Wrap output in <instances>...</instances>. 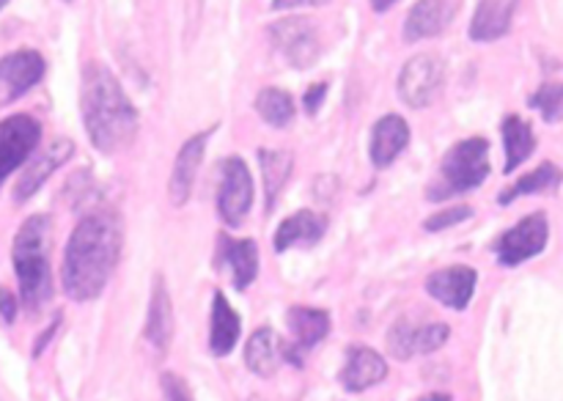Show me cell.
Segmentation results:
<instances>
[{
	"label": "cell",
	"mask_w": 563,
	"mask_h": 401,
	"mask_svg": "<svg viewBox=\"0 0 563 401\" xmlns=\"http://www.w3.org/2000/svg\"><path fill=\"white\" fill-rule=\"evenodd\" d=\"M159 388H163L165 401H192L190 385H187L179 374L165 371L163 379H159Z\"/></svg>",
	"instance_id": "obj_32"
},
{
	"label": "cell",
	"mask_w": 563,
	"mask_h": 401,
	"mask_svg": "<svg viewBox=\"0 0 563 401\" xmlns=\"http://www.w3.org/2000/svg\"><path fill=\"white\" fill-rule=\"evenodd\" d=\"M471 214H473V209L467 207V203H454V207L440 209L438 214H432V218H427V223H423V229H427V231L454 229L456 223H465V220L471 218Z\"/></svg>",
	"instance_id": "obj_31"
},
{
	"label": "cell",
	"mask_w": 563,
	"mask_h": 401,
	"mask_svg": "<svg viewBox=\"0 0 563 401\" xmlns=\"http://www.w3.org/2000/svg\"><path fill=\"white\" fill-rule=\"evenodd\" d=\"M396 0H372V9L374 11H388Z\"/></svg>",
	"instance_id": "obj_37"
},
{
	"label": "cell",
	"mask_w": 563,
	"mask_h": 401,
	"mask_svg": "<svg viewBox=\"0 0 563 401\" xmlns=\"http://www.w3.org/2000/svg\"><path fill=\"white\" fill-rule=\"evenodd\" d=\"M121 256V220L110 209L88 212L71 231L64 253V291L75 302L97 300Z\"/></svg>",
	"instance_id": "obj_1"
},
{
	"label": "cell",
	"mask_w": 563,
	"mask_h": 401,
	"mask_svg": "<svg viewBox=\"0 0 563 401\" xmlns=\"http://www.w3.org/2000/svg\"><path fill=\"white\" fill-rule=\"evenodd\" d=\"M531 108H537L548 124L561 121L563 119V82H544V86L531 97Z\"/></svg>",
	"instance_id": "obj_28"
},
{
	"label": "cell",
	"mask_w": 563,
	"mask_h": 401,
	"mask_svg": "<svg viewBox=\"0 0 563 401\" xmlns=\"http://www.w3.org/2000/svg\"><path fill=\"white\" fill-rule=\"evenodd\" d=\"M44 77V58L36 49H16L0 58V104H9L31 91Z\"/></svg>",
	"instance_id": "obj_10"
},
{
	"label": "cell",
	"mask_w": 563,
	"mask_h": 401,
	"mask_svg": "<svg viewBox=\"0 0 563 401\" xmlns=\"http://www.w3.org/2000/svg\"><path fill=\"white\" fill-rule=\"evenodd\" d=\"M286 360V341L273 327H258L245 344V363L258 377H273Z\"/></svg>",
	"instance_id": "obj_22"
},
{
	"label": "cell",
	"mask_w": 563,
	"mask_h": 401,
	"mask_svg": "<svg viewBox=\"0 0 563 401\" xmlns=\"http://www.w3.org/2000/svg\"><path fill=\"white\" fill-rule=\"evenodd\" d=\"M42 141V124L33 115H9L0 121V187L25 163Z\"/></svg>",
	"instance_id": "obj_9"
},
{
	"label": "cell",
	"mask_w": 563,
	"mask_h": 401,
	"mask_svg": "<svg viewBox=\"0 0 563 401\" xmlns=\"http://www.w3.org/2000/svg\"><path fill=\"white\" fill-rule=\"evenodd\" d=\"M445 80V66L438 55L421 53L405 64L399 75V97L407 108H429Z\"/></svg>",
	"instance_id": "obj_5"
},
{
	"label": "cell",
	"mask_w": 563,
	"mask_h": 401,
	"mask_svg": "<svg viewBox=\"0 0 563 401\" xmlns=\"http://www.w3.org/2000/svg\"><path fill=\"white\" fill-rule=\"evenodd\" d=\"M407 143H410V126H407V121L396 113L383 115L374 124L372 143H368V157H372L374 168H388V165H394V159L405 152Z\"/></svg>",
	"instance_id": "obj_18"
},
{
	"label": "cell",
	"mask_w": 563,
	"mask_h": 401,
	"mask_svg": "<svg viewBox=\"0 0 563 401\" xmlns=\"http://www.w3.org/2000/svg\"><path fill=\"white\" fill-rule=\"evenodd\" d=\"M412 338H416V324L410 319H399V322L390 327L388 335V349L390 355L399 357V360H410L416 352H412Z\"/></svg>",
	"instance_id": "obj_30"
},
{
	"label": "cell",
	"mask_w": 563,
	"mask_h": 401,
	"mask_svg": "<svg viewBox=\"0 0 563 401\" xmlns=\"http://www.w3.org/2000/svg\"><path fill=\"white\" fill-rule=\"evenodd\" d=\"M328 231V220L322 214L311 212V209H302V212H295L291 218H286L284 223L275 231V253H284L295 245H317L319 240Z\"/></svg>",
	"instance_id": "obj_21"
},
{
	"label": "cell",
	"mask_w": 563,
	"mask_h": 401,
	"mask_svg": "<svg viewBox=\"0 0 563 401\" xmlns=\"http://www.w3.org/2000/svg\"><path fill=\"white\" fill-rule=\"evenodd\" d=\"M5 3H9V0H0V9H3V5H5Z\"/></svg>",
	"instance_id": "obj_39"
},
{
	"label": "cell",
	"mask_w": 563,
	"mask_h": 401,
	"mask_svg": "<svg viewBox=\"0 0 563 401\" xmlns=\"http://www.w3.org/2000/svg\"><path fill=\"white\" fill-rule=\"evenodd\" d=\"M207 141L209 132H201V135H192L190 141L179 148V157H176L168 181V196L174 207H185V203L190 201L192 185H196V176L203 163V152H207Z\"/></svg>",
	"instance_id": "obj_15"
},
{
	"label": "cell",
	"mask_w": 563,
	"mask_h": 401,
	"mask_svg": "<svg viewBox=\"0 0 563 401\" xmlns=\"http://www.w3.org/2000/svg\"><path fill=\"white\" fill-rule=\"evenodd\" d=\"M289 330H291V344H286V360L300 366L302 355L319 341L328 338L330 333V313L322 308H291L289 311Z\"/></svg>",
	"instance_id": "obj_11"
},
{
	"label": "cell",
	"mask_w": 563,
	"mask_h": 401,
	"mask_svg": "<svg viewBox=\"0 0 563 401\" xmlns=\"http://www.w3.org/2000/svg\"><path fill=\"white\" fill-rule=\"evenodd\" d=\"M242 333V319L236 316V311L231 308V302L225 300L223 291H214L212 297V322H209V349L212 355L225 357L234 352L236 341Z\"/></svg>",
	"instance_id": "obj_23"
},
{
	"label": "cell",
	"mask_w": 563,
	"mask_h": 401,
	"mask_svg": "<svg viewBox=\"0 0 563 401\" xmlns=\"http://www.w3.org/2000/svg\"><path fill=\"white\" fill-rule=\"evenodd\" d=\"M421 401H451V396L449 393H429V396H423Z\"/></svg>",
	"instance_id": "obj_38"
},
{
	"label": "cell",
	"mask_w": 563,
	"mask_h": 401,
	"mask_svg": "<svg viewBox=\"0 0 563 401\" xmlns=\"http://www.w3.org/2000/svg\"><path fill=\"white\" fill-rule=\"evenodd\" d=\"M324 97H328V82H313V86L306 91V97H302V104H306V113L308 115H317L319 108H322Z\"/></svg>",
	"instance_id": "obj_33"
},
{
	"label": "cell",
	"mask_w": 563,
	"mask_h": 401,
	"mask_svg": "<svg viewBox=\"0 0 563 401\" xmlns=\"http://www.w3.org/2000/svg\"><path fill=\"white\" fill-rule=\"evenodd\" d=\"M269 38L295 69H308L317 64L319 53H322L317 27L306 16H286V20L275 22L269 27Z\"/></svg>",
	"instance_id": "obj_8"
},
{
	"label": "cell",
	"mask_w": 563,
	"mask_h": 401,
	"mask_svg": "<svg viewBox=\"0 0 563 401\" xmlns=\"http://www.w3.org/2000/svg\"><path fill=\"white\" fill-rule=\"evenodd\" d=\"M49 240L53 223L47 214H33L20 225L11 247L14 272L20 280V300L27 311H42L53 297V272H49Z\"/></svg>",
	"instance_id": "obj_3"
},
{
	"label": "cell",
	"mask_w": 563,
	"mask_h": 401,
	"mask_svg": "<svg viewBox=\"0 0 563 401\" xmlns=\"http://www.w3.org/2000/svg\"><path fill=\"white\" fill-rule=\"evenodd\" d=\"M214 267L229 269L236 289H247L258 275V247L253 240H231L229 234L218 236Z\"/></svg>",
	"instance_id": "obj_14"
},
{
	"label": "cell",
	"mask_w": 563,
	"mask_h": 401,
	"mask_svg": "<svg viewBox=\"0 0 563 401\" xmlns=\"http://www.w3.org/2000/svg\"><path fill=\"white\" fill-rule=\"evenodd\" d=\"M454 14L456 0H418L405 20V38L412 44L440 36L451 25Z\"/></svg>",
	"instance_id": "obj_16"
},
{
	"label": "cell",
	"mask_w": 563,
	"mask_h": 401,
	"mask_svg": "<svg viewBox=\"0 0 563 401\" xmlns=\"http://www.w3.org/2000/svg\"><path fill=\"white\" fill-rule=\"evenodd\" d=\"M256 113L275 130H284L295 119V99L284 88H262L256 97Z\"/></svg>",
	"instance_id": "obj_27"
},
{
	"label": "cell",
	"mask_w": 563,
	"mask_h": 401,
	"mask_svg": "<svg viewBox=\"0 0 563 401\" xmlns=\"http://www.w3.org/2000/svg\"><path fill=\"white\" fill-rule=\"evenodd\" d=\"M80 110L88 141L102 154H113L132 143L137 132V110L121 88L119 77L99 60L82 66Z\"/></svg>",
	"instance_id": "obj_2"
},
{
	"label": "cell",
	"mask_w": 563,
	"mask_h": 401,
	"mask_svg": "<svg viewBox=\"0 0 563 401\" xmlns=\"http://www.w3.org/2000/svg\"><path fill=\"white\" fill-rule=\"evenodd\" d=\"M489 176L487 137H465L445 152L438 181L427 190L429 201H445L460 192L476 190Z\"/></svg>",
	"instance_id": "obj_4"
},
{
	"label": "cell",
	"mask_w": 563,
	"mask_h": 401,
	"mask_svg": "<svg viewBox=\"0 0 563 401\" xmlns=\"http://www.w3.org/2000/svg\"><path fill=\"white\" fill-rule=\"evenodd\" d=\"M478 272L473 267H445L438 269L427 278V291L429 297H434L438 302H443L445 308H454V311H465L473 300V291H476Z\"/></svg>",
	"instance_id": "obj_12"
},
{
	"label": "cell",
	"mask_w": 563,
	"mask_h": 401,
	"mask_svg": "<svg viewBox=\"0 0 563 401\" xmlns=\"http://www.w3.org/2000/svg\"><path fill=\"white\" fill-rule=\"evenodd\" d=\"M58 322H60V319H55V322H53V324H49V327H47V330H44V338H38L36 349H33V357H38V355H42L44 344H47V341H49V338H53V335H55V330H58Z\"/></svg>",
	"instance_id": "obj_36"
},
{
	"label": "cell",
	"mask_w": 563,
	"mask_h": 401,
	"mask_svg": "<svg viewBox=\"0 0 563 401\" xmlns=\"http://www.w3.org/2000/svg\"><path fill=\"white\" fill-rule=\"evenodd\" d=\"M388 377V363L379 352L368 349V346H352L346 352V363L341 368V385H344L350 393H361L368 390L372 385L383 382Z\"/></svg>",
	"instance_id": "obj_17"
},
{
	"label": "cell",
	"mask_w": 563,
	"mask_h": 401,
	"mask_svg": "<svg viewBox=\"0 0 563 401\" xmlns=\"http://www.w3.org/2000/svg\"><path fill=\"white\" fill-rule=\"evenodd\" d=\"M451 327L443 322H432V324H416V338H412V352L416 355H432L438 352L440 346L449 341Z\"/></svg>",
	"instance_id": "obj_29"
},
{
	"label": "cell",
	"mask_w": 563,
	"mask_h": 401,
	"mask_svg": "<svg viewBox=\"0 0 563 401\" xmlns=\"http://www.w3.org/2000/svg\"><path fill=\"white\" fill-rule=\"evenodd\" d=\"M328 0H273V9L286 11V9H302V5H324Z\"/></svg>",
	"instance_id": "obj_35"
},
{
	"label": "cell",
	"mask_w": 563,
	"mask_h": 401,
	"mask_svg": "<svg viewBox=\"0 0 563 401\" xmlns=\"http://www.w3.org/2000/svg\"><path fill=\"white\" fill-rule=\"evenodd\" d=\"M550 240V220L544 212H533L522 218L515 229L506 231L498 242H495V253L504 267H517V264L528 261V258L539 256L548 247Z\"/></svg>",
	"instance_id": "obj_7"
},
{
	"label": "cell",
	"mask_w": 563,
	"mask_h": 401,
	"mask_svg": "<svg viewBox=\"0 0 563 401\" xmlns=\"http://www.w3.org/2000/svg\"><path fill=\"white\" fill-rule=\"evenodd\" d=\"M148 344L157 352H168L170 338H174V305H170L168 289H165V278L157 275L154 278L152 297H148V313L146 327H143Z\"/></svg>",
	"instance_id": "obj_19"
},
{
	"label": "cell",
	"mask_w": 563,
	"mask_h": 401,
	"mask_svg": "<svg viewBox=\"0 0 563 401\" xmlns=\"http://www.w3.org/2000/svg\"><path fill=\"white\" fill-rule=\"evenodd\" d=\"M563 181V170L555 163H542L537 170L526 174L522 179H517L509 190H504L498 196V203L509 207L511 201L522 196H533V192H553L559 190Z\"/></svg>",
	"instance_id": "obj_26"
},
{
	"label": "cell",
	"mask_w": 563,
	"mask_h": 401,
	"mask_svg": "<svg viewBox=\"0 0 563 401\" xmlns=\"http://www.w3.org/2000/svg\"><path fill=\"white\" fill-rule=\"evenodd\" d=\"M0 319L11 324L16 319V297L9 289H0Z\"/></svg>",
	"instance_id": "obj_34"
},
{
	"label": "cell",
	"mask_w": 563,
	"mask_h": 401,
	"mask_svg": "<svg viewBox=\"0 0 563 401\" xmlns=\"http://www.w3.org/2000/svg\"><path fill=\"white\" fill-rule=\"evenodd\" d=\"M500 135H504V174H515L522 163L533 154L537 148V135H533L531 124L526 119H520L517 113H509L500 124Z\"/></svg>",
	"instance_id": "obj_24"
},
{
	"label": "cell",
	"mask_w": 563,
	"mask_h": 401,
	"mask_svg": "<svg viewBox=\"0 0 563 401\" xmlns=\"http://www.w3.org/2000/svg\"><path fill=\"white\" fill-rule=\"evenodd\" d=\"M253 207V176L240 157H229L220 165L218 212L225 225L236 229Z\"/></svg>",
	"instance_id": "obj_6"
},
{
	"label": "cell",
	"mask_w": 563,
	"mask_h": 401,
	"mask_svg": "<svg viewBox=\"0 0 563 401\" xmlns=\"http://www.w3.org/2000/svg\"><path fill=\"white\" fill-rule=\"evenodd\" d=\"M517 0H478L471 20L473 42H498L511 31Z\"/></svg>",
	"instance_id": "obj_20"
},
{
	"label": "cell",
	"mask_w": 563,
	"mask_h": 401,
	"mask_svg": "<svg viewBox=\"0 0 563 401\" xmlns=\"http://www.w3.org/2000/svg\"><path fill=\"white\" fill-rule=\"evenodd\" d=\"M71 152H75V143L66 141V137H58V141L49 143L42 154H36V157L27 163V168L22 170L20 179H16L14 201L25 203L27 198L36 196L38 187H42L44 181H47L49 176H53L55 170H58L60 165L71 157Z\"/></svg>",
	"instance_id": "obj_13"
},
{
	"label": "cell",
	"mask_w": 563,
	"mask_h": 401,
	"mask_svg": "<svg viewBox=\"0 0 563 401\" xmlns=\"http://www.w3.org/2000/svg\"><path fill=\"white\" fill-rule=\"evenodd\" d=\"M258 165H262V181H264V198H267V209H273L280 192H284L286 185H289L291 154L278 152V148H258Z\"/></svg>",
	"instance_id": "obj_25"
}]
</instances>
